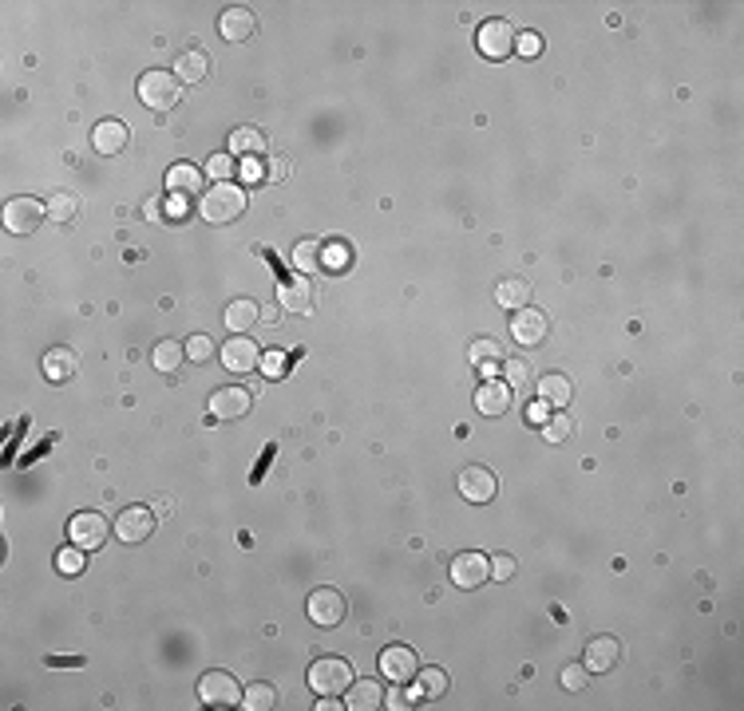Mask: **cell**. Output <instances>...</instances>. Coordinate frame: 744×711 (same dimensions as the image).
Masks as SVG:
<instances>
[{
  "mask_svg": "<svg viewBox=\"0 0 744 711\" xmlns=\"http://www.w3.org/2000/svg\"><path fill=\"white\" fill-rule=\"evenodd\" d=\"M178 95H183V79L175 72H151L139 76V99H143V107H151V111H171L178 103Z\"/></svg>",
  "mask_w": 744,
  "mask_h": 711,
  "instance_id": "3957f363",
  "label": "cell"
},
{
  "mask_svg": "<svg viewBox=\"0 0 744 711\" xmlns=\"http://www.w3.org/2000/svg\"><path fill=\"white\" fill-rule=\"evenodd\" d=\"M547 333H551V320H547V313H539V308H519L515 313V320H511V336L519 340L523 348H539L542 340H547Z\"/></svg>",
  "mask_w": 744,
  "mask_h": 711,
  "instance_id": "7c38bea8",
  "label": "cell"
},
{
  "mask_svg": "<svg viewBox=\"0 0 744 711\" xmlns=\"http://www.w3.org/2000/svg\"><path fill=\"white\" fill-rule=\"evenodd\" d=\"M570 435H574V419H570L567 412L551 415L547 423H542V439H547V443H567Z\"/></svg>",
  "mask_w": 744,
  "mask_h": 711,
  "instance_id": "d6a6232c",
  "label": "cell"
},
{
  "mask_svg": "<svg viewBox=\"0 0 744 711\" xmlns=\"http://www.w3.org/2000/svg\"><path fill=\"white\" fill-rule=\"evenodd\" d=\"M76 368H79V356L72 352V348L56 344V348H48V352H44V376L52 379V384H64V379H72Z\"/></svg>",
  "mask_w": 744,
  "mask_h": 711,
  "instance_id": "7402d4cb",
  "label": "cell"
},
{
  "mask_svg": "<svg viewBox=\"0 0 744 711\" xmlns=\"http://www.w3.org/2000/svg\"><path fill=\"white\" fill-rule=\"evenodd\" d=\"M381 672L384 680H392V684H412L416 672H420V660L408 644H389L381 653Z\"/></svg>",
  "mask_w": 744,
  "mask_h": 711,
  "instance_id": "8fae6325",
  "label": "cell"
},
{
  "mask_svg": "<svg viewBox=\"0 0 744 711\" xmlns=\"http://www.w3.org/2000/svg\"><path fill=\"white\" fill-rule=\"evenodd\" d=\"M527 423H539V427L547 423V404H542V399H539V404H531V407H527Z\"/></svg>",
  "mask_w": 744,
  "mask_h": 711,
  "instance_id": "bcb514c9",
  "label": "cell"
},
{
  "mask_svg": "<svg viewBox=\"0 0 744 711\" xmlns=\"http://www.w3.org/2000/svg\"><path fill=\"white\" fill-rule=\"evenodd\" d=\"M277 305H282L285 313H309V305H313L309 285L305 281H282L277 285Z\"/></svg>",
  "mask_w": 744,
  "mask_h": 711,
  "instance_id": "83f0119b",
  "label": "cell"
},
{
  "mask_svg": "<svg viewBox=\"0 0 744 711\" xmlns=\"http://www.w3.org/2000/svg\"><path fill=\"white\" fill-rule=\"evenodd\" d=\"M468 360L475 368H488V364H499L503 360V344L495 336H475L468 344Z\"/></svg>",
  "mask_w": 744,
  "mask_h": 711,
  "instance_id": "f546056e",
  "label": "cell"
},
{
  "mask_svg": "<svg viewBox=\"0 0 744 711\" xmlns=\"http://www.w3.org/2000/svg\"><path fill=\"white\" fill-rule=\"evenodd\" d=\"M515 28L507 20H488V24L480 28V36H475V44H480V52L488 59H507L515 52Z\"/></svg>",
  "mask_w": 744,
  "mask_h": 711,
  "instance_id": "30bf717a",
  "label": "cell"
},
{
  "mask_svg": "<svg viewBox=\"0 0 744 711\" xmlns=\"http://www.w3.org/2000/svg\"><path fill=\"white\" fill-rule=\"evenodd\" d=\"M166 190H171V194H183V198H198L202 194V170L191 163H175L166 170Z\"/></svg>",
  "mask_w": 744,
  "mask_h": 711,
  "instance_id": "d6986e66",
  "label": "cell"
},
{
  "mask_svg": "<svg viewBox=\"0 0 744 711\" xmlns=\"http://www.w3.org/2000/svg\"><path fill=\"white\" fill-rule=\"evenodd\" d=\"M92 147L99 150V155H119V150L127 147V127L119 123V119H103V123H95Z\"/></svg>",
  "mask_w": 744,
  "mask_h": 711,
  "instance_id": "cb8c5ba5",
  "label": "cell"
},
{
  "mask_svg": "<svg viewBox=\"0 0 744 711\" xmlns=\"http://www.w3.org/2000/svg\"><path fill=\"white\" fill-rule=\"evenodd\" d=\"M290 360H293L290 352H282V348H270V352H262V364H257V368H262V372L270 376V379H282L285 368H290Z\"/></svg>",
  "mask_w": 744,
  "mask_h": 711,
  "instance_id": "d590c367",
  "label": "cell"
},
{
  "mask_svg": "<svg viewBox=\"0 0 744 711\" xmlns=\"http://www.w3.org/2000/svg\"><path fill=\"white\" fill-rule=\"evenodd\" d=\"M211 356H214V340L206 336V333H194L191 340H186V360H194V364H206Z\"/></svg>",
  "mask_w": 744,
  "mask_h": 711,
  "instance_id": "8d00e7d4",
  "label": "cell"
},
{
  "mask_svg": "<svg viewBox=\"0 0 744 711\" xmlns=\"http://www.w3.org/2000/svg\"><path fill=\"white\" fill-rule=\"evenodd\" d=\"M570 395H574V384L567 376H559V372H551V376H542L539 379V399L547 407H567L570 404Z\"/></svg>",
  "mask_w": 744,
  "mask_h": 711,
  "instance_id": "484cf974",
  "label": "cell"
},
{
  "mask_svg": "<svg viewBox=\"0 0 744 711\" xmlns=\"http://www.w3.org/2000/svg\"><path fill=\"white\" fill-rule=\"evenodd\" d=\"M622 660V644L614 636H594L587 644V656H582V664H587L590 676H602V672H614Z\"/></svg>",
  "mask_w": 744,
  "mask_h": 711,
  "instance_id": "9a60e30c",
  "label": "cell"
},
{
  "mask_svg": "<svg viewBox=\"0 0 744 711\" xmlns=\"http://www.w3.org/2000/svg\"><path fill=\"white\" fill-rule=\"evenodd\" d=\"M151 534H155L151 506H127L123 514L115 518V538H119L123 546H143Z\"/></svg>",
  "mask_w": 744,
  "mask_h": 711,
  "instance_id": "ba28073f",
  "label": "cell"
},
{
  "mask_svg": "<svg viewBox=\"0 0 744 711\" xmlns=\"http://www.w3.org/2000/svg\"><path fill=\"white\" fill-rule=\"evenodd\" d=\"M222 364H226V372H234V376L254 372V368L262 364V348L242 333V336H234V340H226L222 344Z\"/></svg>",
  "mask_w": 744,
  "mask_h": 711,
  "instance_id": "4fadbf2b",
  "label": "cell"
},
{
  "mask_svg": "<svg viewBox=\"0 0 744 711\" xmlns=\"http://www.w3.org/2000/svg\"><path fill=\"white\" fill-rule=\"evenodd\" d=\"M587 684H590L587 664H567V668H562V688H567V692H582Z\"/></svg>",
  "mask_w": 744,
  "mask_h": 711,
  "instance_id": "ab89813d",
  "label": "cell"
},
{
  "mask_svg": "<svg viewBox=\"0 0 744 711\" xmlns=\"http://www.w3.org/2000/svg\"><path fill=\"white\" fill-rule=\"evenodd\" d=\"M230 150L234 155H242V158H257L265 150V135L257 131V127H238V131L230 135Z\"/></svg>",
  "mask_w": 744,
  "mask_h": 711,
  "instance_id": "f1b7e54d",
  "label": "cell"
},
{
  "mask_svg": "<svg viewBox=\"0 0 744 711\" xmlns=\"http://www.w3.org/2000/svg\"><path fill=\"white\" fill-rule=\"evenodd\" d=\"M48 664H52V668H56V664H59V668H76V664H84V660H79V656H67V660H56V656H52V660H48Z\"/></svg>",
  "mask_w": 744,
  "mask_h": 711,
  "instance_id": "681fc988",
  "label": "cell"
},
{
  "mask_svg": "<svg viewBox=\"0 0 744 711\" xmlns=\"http://www.w3.org/2000/svg\"><path fill=\"white\" fill-rule=\"evenodd\" d=\"M250 392L246 387H238V384H226V387H214V395H211V415L214 419H246V412H250Z\"/></svg>",
  "mask_w": 744,
  "mask_h": 711,
  "instance_id": "5bb4252c",
  "label": "cell"
},
{
  "mask_svg": "<svg viewBox=\"0 0 744 711\" xmlns=\"http://www.w3.org/2000/svg\"><path fill=\"white\" fill-rule=\"evenodd\" d=\"M511 395H515V387L499 384V379H483V387H475V412L488 419H499L511 407Z\"/></svg>",
  "mask_w": 744,
  "mask_h": 711,
  "instance_id": "e0dca14e",
  "label": "cell"
},
{
  "mask_svg": "<svg viewBox=\"0 0 744 711\" xmlns=\"http://www.w3.org/2000/svg\"><path fill=\"white\" fill-rule=\"evenodd\" d=\"M171 72L183 79V84H202L206 72H211V56H206L202 48H186V52H178Z\"/></svg>",
  "mask_w": 744,
  "mask_h": 711,
  "instance_id": "ffe728a7",
  "label": "cell"
},
{
  "mask_svg": "<svg viewBox=\"0 0 744 711\" xmlns=\"http://www.w3.org/2000/svg\"><path fill=\"white\" fill-rule=\"evenodd\" d=\"M183 356H186L183 340H158V344L151 348V364L158 368V372H166V376L183 368Z\"/></svg>",
  "mask_w": 744,
  "mask_h": 711,
  "instance_id": "4316f807",
  "label": "cell"
},
{
  "mask_svg": "<svg viewBox=\"0 0 744 711\" xmlns=\"http://www.w3.org/2000/svg\"><path fill=\"white\" fill-rule=\"evenodd\" d=\"M234 158L230 155H211V163H206V174L214 178V182H230L234 178Z\"/></svg>",
  "mask_w": 744,
  "mask_h": 711,
  "instance_id": "f35d334b",
  "label": "cell"
},
{
  "mask_svg": "<svg viewBox=\"0 0 744 711\" xmlns=\"http://www.w3.org/2000/svg\"><path fill=\"white\" fill-rule=\"evenodd\" d=\"M257 316H262V308H257V300H250V297H238V300H230L226 305V328H230L234 336H242V333H250V328L257 324Z\"/></svg>",
  "mask_w": 744,
  "mask_h": 711,
  "instance_id": "44dd1931",
  "label": "cell"
},
{
  "mask_svg": "<svg viewBox=\"0 0 744 711\" xmlns=\"http://www.w3.org/2000/svg\"><path fill=\"white\" fill-rule=\"evenodd\" d=\"M321 265L341 273V269L349 265V245H321Z\"/></svg>",
  "mask_w": 744,
  "mask_h": 711,
  "instance_id": "60d3db41",
  "label": "cell"
},
{
  "mask_svg": "<svg viewBox=\"0 0 744 711\" xmlns=\"http://www.w3.org/2000/svg\"><path fill=\"white\" fill-rule=\"evenodd\" d=\"M242 707L246 711H270V707H277V688L273 684H250L242 692Z\"/></svg>",
  "mask_w": 744,
  "mask_h": 711,
  "instance_id": "1f68e13d",
  "label": "cell"
},
{
  "mask_svg": "<svg viewBox=\"0 0 744 711\" xmlns=\"http://www.w3.org/2000/svg\"><path fill=\"white\" fill-rule=\"evenodd\" d=\"M349 684H353V668H349V660H341V656H321V660H313L309 664V688L321 699H333V696H345L349 692Z\"/></svg>",
  "mask_w": 744,
  "mask_h": 711,
  "instance_id": "7a4b0ae2",
  "label": "cell"
},
{
  "mask_svg": "<svg viewBox=\"0 0 744 711\" xmlns=\"http://www.w3.org/2000/svg\"><path fill=\"white\" fill-rule=\"evenodd\" d=\"M305 613H309L317 628H336L345 620V613H349V600L341 597V589L321 585L309 593V600H305Z\"/></svg>",
  "mask_w": 744,
  "mask_h": 711,
  "instance_id": "5b68a950",
  "label": "cell"
},
{
  "mask_svg": "<svg viewBox=\"0 0 744 711\" xmlns=\"http://www.w3.org/2000/svg\"><path fill=\"white\" fill-rule=\"evenodd\" d=\"M238 170H242V178H250V182H262V178H265V163H262V158H242V166H238Z\"/></svg>",
  "mask_w": 744,
  "mask_h": 711,
  "instance_id": "f6af8a7d",
  "label": "cell"
},
{
  "mask_svg": "<svg viewBox=\"0 0 744 711\" xmlns=\"http://www.w3.org/2000/svg\"><path fill=\"white\" fill-rule=\"evenodd\" d=\"M218 32H222V40H230V44H246L257 32V20L250 8H226L222 20H218Z\"/></svg>",
  "mask_w": 744,
  "mask_h": 711,
  "instance_id": "ac0fdd59",
  "label": "cell"
},
{
  "mask_svg": "<svg viewBox=\"0 0 744 711\" xmlns=\"http://www.w3.org/2000/svg\"><path fill=\"white\" fill-rule=\"evenodd\" d=\"M495 300H499V308L519 313V308L531 305V285L523 281V277H503V281L495 285Z\"/></svg>",
  "mask_w": 744,
  "mask_h": 711,
  "instance_id": "d4e9b609",
  "label": "cell"
},
{
  "mask_svg": "<svg viewBox=\"0 0 744 711\" xmlns=\"http://www.w3.org/2000/svg\"><path fill=\"white\" fill-rule=\"evenodd\" d=\"M198 699L206 707H242V684H238L234 672L214 668V672H206L198 680Z\"/></svg>",
  "mask_w": 744,
  "mask_h": 711,
  "instance_id": "277c9868",
  "label": "cell"
},
{
  "mask_svg": "<svg viewBox=\"0 0 744 711\" xmlns=\"http://www.w3.org/2000/svg\"><path fill=\"white\" fill-rule=\"evenodd\" d=\"M381 704H384V688L376 680H353L349 692H345V707H353V711H372Z\"/></svg>",
  "mask_w": 744,
  "mask_h": 711,
  "instance_id": "603a6c76",
  "label": "cell"
},
{
  "mask_svg": "<svg viewBox=\"0 0 744 711\" xmlns=\"http://www.w3.org/2000/svg\"><path fill=\"white\" fill-rule=\"evenodd\" d=\"M44 218H48V206L40 202V198H28V194L8 198V206H4V229L8 234H32V229H40Z\"/></svg>",
  "mask_w": 744,
  "mask_h": 711,
  "instance_id": "8992f818",
  "label": "cell"
},
{
  "mask_svg": "<svg viewBox=\"0 0 744 711\" xmlns=\"http://www.w3.org/2000/svg\"><path fill=\"white\" fill-rule=\"evenodd\" d=\"M416 692L424 699H440L448 692V672H444V668H424V672H416Z\"/></svg>",
  "mask_w": 744,
  "mask_h": 711,
  "instance_id": "4dcf8cb0",
  "label": "cell"
},
{
  "mask_svg": "<svg viewBox=\"0 0 744 711\" xmlns=\"http://www.w3.org/2000/svg\"><path fill=\"white\" fill-rule=\"evenodd\" d=\"M265 178H277V182H282V178H285V166H282V163H265Z\"/></svg>",
  "mask_w": 744,
  "mask_h": 711,
  "instance_id": "c3c4849f",
  "label": "cell"
},
{
  "mask_svg": "<svg viewBox=\"0 0 744 711\" xmlns=\"http://www.w3.org/2000/svg\"><path fill=\"white\" fill-rule=\"evenodd\" d=\"M107 534H112V526H107V518L95 514V510H84V514H76L72 522H67V538H72V546L87 549V554L103 546Z\"/></svg>",
  "mask_w": 744,
  "mask_h": 711,
  "instance_id": "52a82bcc",
  "label": "cell"
},
{
  "mask_svg": "<svg viewBox=\"0 0 744 711\" xmlns=\"http://www.w3.org/2000/svg\"><path fill=\"white\" fill-rule=\"evenodd\" d=\"M293 265L297 269H309V273H313V269L321 265V245H317V242H301L293 249Z\"/></svg>",
  "mask_w": 744,
  "mask_h": 711,
  "instance_id": "74e56055",
  "label": "cell"
},
{
  "mask_svg": "<svg viewBox=\"0 0 744 711\" xmlns=\"http://www.w3.org/2000/svg\"><path fill=\"white\" fill-rule=\"evenodd\" d=\"M84 554H87V549H79V546H67L64 554L56 557L59 573H67V577H72V573H79V569H84Z\"/></svg>",
  "mask_w": 744,
  "mask_h": 711,
  "instance_id": "b9f144b4",
  "label": "cell"
},
{
  "mask_svg": "<svg viewBox=\"0 0 744 711\" xmlns=\"http://www.w3.org/2000/svg\"><path fill=\"white\" fill-rule=\"evenodd\" d=\"M246 206H250V198H246V190L234 186V182H214L211 194L198 202V209H202V218H206L211 226H230V222H238V218L246 214Z\"/></svg>",
  "mask_w": 744,
  "mask_h": 711,
  "instance_id": "6da1fadb",
  "label": "cell"
},
{
  "mask_svg": "<svg viewBox=\"0 0 744 711\" xmlns=\"http://www.w3.org/2000/svg\"><path fill=\"white\" fill-rule=\"evenodd\" d=\"M452 581L460 589H480L483 581H491V562L483 554H460L452 562Z\"/></svg>",
  "mask_w": 744,
  "mask_h": 711,
  "instance_id": "2e32d148",
  "label": "cell"
},
{
  "mask_svg": "<svg viewBox=\"0 0 744 711\" xmlns=\"http://www.w3.org/2000/svg\"><path fill=\"white\" fill-rule=\"evenodd\" d=\"M491 577H495V581H511V577H515V557H511V554L491 557Z\"/></svg>",
  "mask_w": 744,
  "mask_h": 711,
  "instance_id": "ee69618b",
  "label": "cell"
},
{
  "mask_svg": "<svg viewBox=\"0 0 744 711\" xmlns=\"http://www.w3.org/2000/svg\"><path fill=\"white\" fill-rule=\"evenodd\" d=\"M455 483H460V494L475 506H488L491 498L499 494V478H495L488 467H463Z\"/></svg>",
  "mask_w": 744,
  "mask_h": 711,
  "instance_id": "9c48e42d",
  "label": "cell"
},
{
  "mask_svg": "<svg viewBox=\"0 0 744 711\" xmlns=\"http://www.w3.org/2000/svg\"><path fill=\"white\" fill-rule=\"evenodd\" d=\"M48 218H52V222H72L76 218V194L56 190V194L48 198Z\"/></svg>",
  "mask_w": 744,
  "mask_h": 711,
  "instance_id": "836d02e7",
  "label": "cell"
},
{
  "mask_svg": "<svg viewBox=\"0 0 744 711\" xmlns=\"http://www.w3.org/2000/svg\"><path fill=\"white\" fill-rule=\"evenodd\" d=\"M503 384L507 387H527L531 384V364L523 356H511L507 364H503Z\"/></svg>",
  "mask_w": 744,
  "mask_h": 711,
  "instance_id": "e575fe53",
  "label": "cell"
},
{
  "mask_svg": "<svg viewBox=\"0 0 744 711\" xmlns=\"http://www.w3.org/2000/svg\"><path fill=\"white\" fill-rule=\"evenodd\" d=\"M384 704L396 707V711H400V707H412V704H408V696H404V688H396V692H392L389 699H384Z\"/></svg>",
  "mask_w": 744,
  "mask_h": 711,
  "instance_id": "7dc6e473",
  "label": "cell"
},
{
  "mask_svg": "<svg viewBox=\"0 0 744 711\" xmlns=\"http://www.w3.org/2000/svg\"><path fill=\"white\" fill-rule=\"evenodd\" d=\"M515 52L527 56V59H534V56L542 52V36H539V32H523V36H515Z\"/></svg>",
  "mask_w": 744,
  "mask_h": 711,
  "instance_id": "7bdbcfd3",
  "label": "cell"
}]
</instances>
